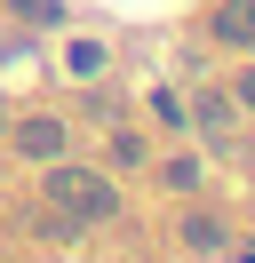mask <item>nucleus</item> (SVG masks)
Listing matches in <instances>:
<instances>
[{"instance_id": "nucleus-2", "label": "nucleus", "mask_w": 255, "mask_h": 263, "mask_svg": "<svg viewBox=\"0 0 255 263\" xmlns=\"http://www.w3.org/2000/svg\"><path fill=\"white\" fill-rule=\"evenodd\" d=\"M16 152L24 160H64L72 152V128L64 120H16Z\"/></svg>"}, {"instance_id": "nucleus-3", "label": "nucleus", "mask_w": 255, "mask_h": 263, "mask_svg": "<svg viewBox=\"0 0 255 263\" xmlns=\"http://www.w3.org/2000/svg\"><path fill=\"white\" fill-rule=\"evenodd\" d=\"M215 40L255 48V0H223V8H215Z\"/></svg>"}, {"instance_id": "nucleus-1", "label": "nucleus", "mask_w": 255, "mask_h": 263, "mask_svg": "<svg viewBox=\"0 0 255 263\" xmlns=\"http://www.w3.org/2000/svg\"><path fill=\"white\" fill-rule=\"evenodd\" d=\"M48 199H56L64 223H112V215H120V192H112L104 176H88V167H72V160L48 167Z\"/></svg>"}, {"instance_id": "nucleus-6", "label": "nucleus", "mask_w": 255, "mask_h": 263, "mask_svg": "<svg viewBox=\"0 0 255 263\" xmlns=\"http://www.w3.org/2000/svg\"><path fill=\"white\" fill-rule=\"evenodd\" d=\"M184 239H191V247H223V231L207 223V215H191V223H184Z\"/></svg>"}, {"instance_id": "nucleus-7", "label": "nucleus", "mask_w": 255, "mask_h": 263, "mask_svg": "<svg viewBox=\"0 0 255 263\" xmlns=\"http://www.w3.org/2000/svg\"><path fill=\"white\" fill-rule=\"evenodd\" d=\"M231 96H239V104L255 112V72H239V80H231Z\"/></svg>"}, {"instance_id": "nucleus-5", "label": "nucleus", "mask_w": 255, "mask_h": 263, "mask_svg": "<svg viewBox=\"0 0 255 263\" xmlns=\"http://www.w3.org/2000/svg\"><path fill=\"white\" fill-rule=\"evenodd\" d=\"M112 160H128V167H136V160H143V136H136V128H120V136H112Z\"/></svg>"}, {"instance_id": "nucleus-4", "label": "nucleus", "mask_w": 255, "mask_h": 263, "mask_svg": "<svg viewBox=\"0 0 255 263\" xmlns=\"http://www.w3.org/2000/svg\"><path fill=\"white\" fill-rule=\"evenodd\" d=\"M8 8H16V16H32V24H64L56 0H8Z\"/></svg>"}]
</instances>
